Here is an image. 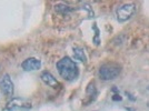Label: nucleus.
I'll return each instance as SVG.
<instances>
[{
    "instance_id": "obj_1",
    "label": "nucleus",
    "mask_w": 149,
    "mask_h": 111,
    "mask_svg": "<svg viewBox=\"0 0 149 111\" xmlns=\"http://www.w3.org/2000/svg\"><path fill=\"white\" fill-rule=\"evenodd\" d=\"M57 70L63 80L74 81L79 77V68L77 63L69 57H63L57 62Z\"/></svg>"
},
{
    "instance_id": "obj_2",
    "label": "nucleus",
    "mask_w": 149,
    "mask_h": 111,
    "mask_svg": "<svg viewBox=\"0 0 149 111\" xmlns=\"http://www.w3.org/2000/svg\"><path fill=\"white\" fill-rule=\"evenodd\" d=\"M121 72V67L115 63V62H108L102 65L98 70L99 78L104 81H110L113 80L118 77Z\"/></svg>"
},
{
    "instance_id": "obj_3",
    "label": "nucleus",
    "mask_w": 149,
    "mask_h": 111,
    "mask_svg": "<svg viewBox=\"0 0 149 111\" xmlns=\"http://www.w3.org/2000/svg\"><path fill=\"white\" fill-rule=\"evenodd\" d=\"M136 7L132 3H125L121 5L117 8L116 10V16H117V20L119 22H125L128 19H130L132 17V15L135 12Z\"/></svg>"
},
{
    "instance_id": "obj_4",
    "label": "nucleus",
    "mask_w": 149,
    "mask_h": 111,
    "mask_svg": "<svg viewBox=\"0 0 149 111\" xmlns=\"http://www.w3.org/2000/svg\"><path fill=\"white\" fill-rule=\"evenodd\" d=\"M0 90L8 98H11L15 93V85L9 74H3L0 79Z\"/></svg>"
},
{
    "instance_id": "obj_5",
    "label": "nucleus",
    "mask_w": 149,
    "mask_h": 111,
    "mask_svg": "<svg viewBox=\"0 0 149 111\" xmlns=\"http://www.w3.org/2000/svg\"><path fill=\"white\" fill-rule=\"evenodd\" d=\"M31 108V103L22 100V99H13L7 103V107L5 108L6 111H15V110H28Z\"/></svg>"
},
{
    "instance_id": "obj_6",
    "label": "nucleus",
    "mask_w": 149,
    "mask_h": 111,
    "mask_svg": "<svg viewBox=\"0 0 149 111\" xmlns=\"http://www.w3.org/2000/svg\"><path fill=\"white\" fill-rule=\"evenodd\" d=\"M21 68L25 71H37L41 68V61L35 57H30L22 61Z\"/></svg>"
},
{
    "instance_id": "obj_7",
    "label": "nucleus",
    "mask_w": 149,
    "mask_h": 111,
    "mask_svg": "<svg viewBox=\"0 0 149 111\" xmlns=\"http://www.w3.org/2000/svg\"><path fill=\"white\" fill-rule=\"evenodd\" d=\"M40 78H41V80H42L45 85H47L48 87H51L54 89H57V88L60 87L59 81L57 80L55 78V76L51 72H49V71H42L41 74H40Z\"/></svg>"
},
{
    "instance_id": "obj_8",
    "label": "nucleus",
    "mask_w": 149,
    "mask_h": 111,
    "mask_svg": "<svg viewBox=\"0 0 149 111\" xmlns=\"http://www.w3.org/2000/svg\"><path fill=\"white\" fill-rule=\"evenodd\" d=\"M74 56L77 60L84 62V63L87 62V57H86V53H85V50L82 49V48H80V47H74Z\"/></svg>"
},
{
    "instance_id": "obj_9",
    "label": "nucleus",
    "mask_w": 149,
    "mask_h": 111,
    "mask_svg": "<svg viewBox=\"0 0 149 111\" xmlns=\"http://www.w3.org/2000/svg\"><path fill=\"white\" fill-rule=\"evenodd\" d=\"M56 11H58L59 13H62V15H67L71 11V8L67 5H57Z\"/></svg>"
},
{
    "instance_id": "obj_10",
    "label": "nucleus",
    "mask_w": 149,
    "mask_h": 111,
    "mask_svg": "<svg viewBox=\"0 0 149 111\" xmlns=\"http://www.w3.org/2000/svg\"><path fill=\"white\" fill-rule=\"evenodd\" d=\"M87 94L88 96H96L97 94V90H96V87L93 83H90L87 88Z\"/></svg>"
},
{
    "instance_id": "obj_11",
    "label": "nucleus",
    "mask_w": 149,
    "mask_h": 111,
    "mask_svg": "<svg viewBox=\"0 0 149 111\" xmlns=\"http://www.w3.org/2000/svg\"><path fill=\"white\" fill-rule=\"evenodd\" d=\"M113 100H121V97H119L118 94H115V97H113Z\"/></svg>"
},
{
    "instance_id": "obj_12",
    "label": "nucleus",
    "mask_w": 149,
    "mask_h": 111,
    "mask_svg": "<svg viewBox=\"0 0 149 111\" xmlns=\"http://www.w3.org/2000/svg\"><path fill=\"white\" fill-rule=\"evenodd\" d=\"M148 89H149V87H148Z\"/></svg>"
}]
</instances>
